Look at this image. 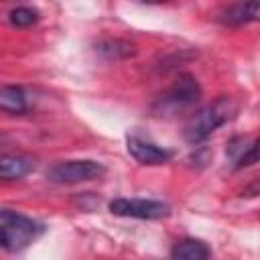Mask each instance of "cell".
<instances>
[{"label":"cell","mask_w":260,"mask_h":260,"mask_svg":"<svg viewBox=\"0 0 260 260\" xmlns=\"http://www.w3.org/2000/svg\"><path fill=\"white\" fill-rule=\"evenodd\" d=\"M35 171V158L30 154H2L0 156V177L4 181H18Z\"/></svg>","instance_id":"cell-8"},{"label":"cell","mask_w":260,"mask_h":260,"mask_svg":"<svg viewBox=\"0 0 260 260\" xmlns=\"http://www.w3.org/2000/svg\"><path fill=\"white\" fill-rule=\"evenodd\" d=\"M8 20L12 26H18V28H24V26H30L39 20V12L30 6H16L8 12Z\"/></svg>","instance_id":"cell-12"},{"label":"cell","mask_w":260,"mask_h":260,"mask_svg":"<svg viewBox=\"0 0 260 260\" xmlns=\"http://www.w3.org/2000/svg\"><path fill=\"white\" fill-rule=\"evenodd\" d=\"M199 98H201V87H199L197 79L189 73H183L162 93L156 108L160 112H177V110H185V108L193 106Z\"/></svg>","instance_id":"cell-4"},{"label":"cell","mask_w":260,"mask_h":260,"mask_svg":"<svg viewBox=\"0 0 260 260\" xmlns=\"http://www.w3.org/2000/svg\"><path fill=\"white\" fill-rule=\"evenodd\" d=\"M110 211L120 217H134V219H162L171 215V207L162 201L156 199H128V197H118L110 201Z\"/></svg>","instance_id":"cell-5"},{"label":"cell","mask_w":260,"mask_h":260,"mask_svg":"<svg viewBox=\"0 0 260 260\" xmlns=\"http://www.w3.org/2000/svg\"><path fill=\"white\" fill-rule=\"evenodd\" d=\"M43 232H45V225L32 217H26L12 209L0 211V244L6 252L24 250Z\"/></svg>","instance_id":"cell-2"},{"label":"cell","mask_w":260,"mask_h":260,"mask_svg":"<svg viewBox=\"0 0 260 260\" xmlns=\"http://www.w3.org/2000/svg\"><path fill=\"white\" fill-rule=\"evenodd\" d=\"M254 162H260V138L254 140L250 146H246L240 152V156L236 160V169H246V167H250Z\"/></svg>","instance_id":"cell-13"},{"label":"cell","mask_w":260,"mask_h":260,"mask_svg":"<svg viewBox=\"0 0 260 260\" xmlns=\"http://www.w3.org/2000/svg\"><path fill=\"white\" fill-rule=\"evenodd\" d=\"M0 108L6 114H24L26 112V95L18 85H2L0 89Z\"/></svg>","instance_id":"cell-11"},{"label":"cell","mask_w":260,"mask_h":260,"mask_svg":"<svg viewBox=\"0 0 260 260\" xmlns=\"http://www.w3.org/2000/svg\"><path fill=\"white\" fill-rule=\"evenodd\" d=\"M95 53L102 55L104 59H128L136 55V47L130 41L124 39H102L95 43Z\"/></svg>","instance_id":"cell-10"},{"label":"cell","mask_w":260,"mask_h":260,"mask_svg":"<svg viewBox=\"0 0 260 260\" xmlns=\"http://www.w3.org/2000/svg\"><path fill=\"white\" fill-rule=\"evenodd\" d=\"M236 112H238V106L232 98H217L213 104H207L205 108H201L187 120V124L183 128L185 140L189 144L203 142L219 126H223L228 120H232Z\"/></svg>","instance_id":"cell-1"},{"label":"cell","mask_w":260,"mask_h":260,"mask_svg":"<svg viewBox=\"0 0 260 260\" xmlns=\"http://www.w3.org/2000/svg\"><path fill=\"white\" fill-rule=\"evenodd\" d=\"M106 173V167L98 160L83 158V160H63L53 165L47 171V179L53 183L61 185H73V183H83L91 179H100Z\"/></svg>","instance_id":"cell-3"},{"label":"cell","mask_w":260,"mask_h":260,"mask_svg":"<svg viewBox=\"0 0 260 260\" xmlns=\"http://www.w3.org/2000/svg\"><path fill=\"white\" fill-rule=\"evenodd\" d=\"M211 250L203 240L183 238L171 250V260H209Z\"/></svg>","instance_id":"cell-9"},{"label":"cell","mask_w":260,"mask_h":260,"mask_svg":"<svg viewBox=\"0 0 260 260\" xmlns=\"http://www.w3.org/2000/svg\"><path fill=\"white\" fill-rule=\"evenodd\" d=\"M217 20L225 26H242L260 20V2H240L230 4L217 12Z\"/></svg>","instance_id":"cell-7"},{"label":"cell","mask_w":260,"mask_h":260,"mask_svg":"<svg viewBox=\"0 0 260 260\" xmlns=\"http://www.w3.org/2000/svg\"><path fill=\"white\" fill-rule=\"evenodd\" d=\"M126 148L130 152V156L134 160H138L140 165H165L171 160L173 152L167 148L156 146L154 142H148L140 136H128L126 138Z\"/></svg>","instance_id":"cell-6"}]
</instances>
